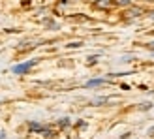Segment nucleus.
Segmentation results:
<instances>
[{"mask_svg":"<svg viewBox=\"0 0 154 139\" xmlns=\"http://www.w3.org/2000/svg\"><path fill=\"white\" fill-rule=\"evenodd\" d=\"M36 64V60H28V62H23L19 66H15L13 68V73H28L30 72V68H32Z\"/></svg>","mask_w":154,"mask_h":139,"instance_id":"1","label":"nucleus"},{"mask_svg":"<svg viewBox=\"0 0 154 139\" xmlns=\"http://www.w3.org/2000/svg\"><path fill=\"white\" fill-rule=\"evenodd\" d=\"M28 128H30V132H45V134H49V132H47V130H45L42 124H36V122H30Z\"/></svg>","mask_w":154,"mask_h":139,"instance_id":"2","label":"nucleus"},{"mask_svg":"<svg viewBox=\"0 0 154 139\" xmlns=\"http://www.w3.org/2000/svg\"><path fill=\"white\" fill-rule=\"evenodd\" d=\"M102 83H103V79H92L87 83V87H96V85H102Z\"/></svg>","mask_w":154,"mask_h":139,"instance_id":"3","label":"nucleus"},{"mask_svg":"<svg viewBox=\"0 0 154 139\" xmlns=\"http://www.w3.org/2000/svg\"><path fill=\"white\" fill-rule=\"evenodd\" d=\"M81 42H73V43H68V47H70V49H75V47H81Z\"/></svg>","mask_w":154,"mask_h":139,"instance_id":"4","label":"nucleus"},{"mask_svg":"<svg viewBox=\"0 0 154 139\" xmlns=\"http://www.w3.org/2000/svg\"><path fill=\"white\" fill-rule=\"evenodd\" d=\"M96 58H98V57H90V58H88V64H94V62H96Z\"/></svg>","mask_w":154,"mask_h":139,"instance_id":"5","label":"nucleus"},{"mask_svg":"<svg viewBox=\"0 0 154 139\" xmlns=\"http://www.w3.org/2000/svg\"><path fill=\"white\" fill-rule=\"evenodd\" d=\"M119 4H122V6H126V4H128V0H119Z\"/></svg>","mask_w":154,"mask_h":139,"instance_id":"6","label":"nucleus"},{"mask_svg":"<svg viewBox=\"0 0 154 139\" xmlns=\"http://www.w3.org/2000/svg\"><path fill=\"white\" fill-rule=\"evenodd\" d=\"M0 139H8V137H6V134H4V132H0Z\"/></svg>","mask_w":154,"mask_h":139,"instance_id":"7","label":"nucleus"},{"mask_svg":"<svg viewBox=\"0 0 154 139\" xmlns=\"http://www.w3.org/2000/svg\"><path fill=\"white\" fill-rule=\"evenodd\" d=\"M149 49H150V51H154V42H152V43L149 45Z\"/></svg>","mask_w":154,"mask_h":139,"instance_id":"8","label":"nucleus"},{"mask_svg":"<svg viewBox=\"0 0 154 139\" xmlns=\"http://www.w3.org/2000/svg\"><path fill=\"white\" fill-rule=\"evenodd\" d=\"M152 17H154V11H152Z\"/></svg>","mask_w":154,"mask_h":139,"instance_id":"9","label":"nucleus"}]
</instances>
